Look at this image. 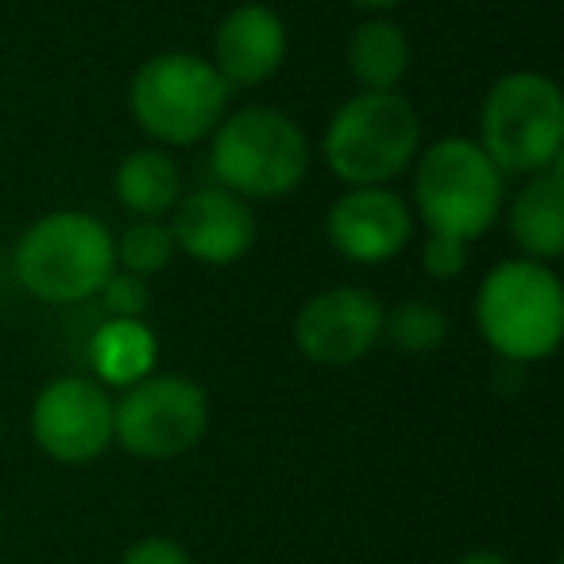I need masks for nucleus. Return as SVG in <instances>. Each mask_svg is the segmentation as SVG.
Masks as SVG:
<instances>
[{"mask_svg":"<svg viewBox=\"0 0 564 564\" xmlns=\"http://www.w3.org/2000/svg\"><path fill=\"white\" fill-rule=\"evenodd\" d=\"M117 271L112 232L86 209H55L24 228L12 248V274L32 299L47 306H74L97 299Z\"/></svg>","mask_w":564,"mask_h":564,"instance_id":"obj_1","label":"nucleus"},{"mask_svg":"<svg viewBox=\"0 0 564 564\" xmlns=\"http://www.w3.org/2000/svg\"><path fill=\"white\" fill-rule=\"evenodd\" d=\"M476 325L499 360H549L564 337V286L556 271L522 256L495 263L479 282Z\"/></svg>","mask_w":564,"mask_h":564,"instance_id":"obj_2","label":"nucleus"},{"mask_svg":"<svg viewBox=\"0 0 564 564\" xmlns=\"http://www.w3.org/2000/svg\"><path fill=\"white\" fill-rule=\"evenodd\" d=\"M209 166L217 186L243 202L286 197L306 182L310 140L294 117L271 105H251L213 128Z\"/></svg>","mask_w":564,"mask_h":564,"instance_id":"obj_3","label":"nucleus"},{"mask_svg":"<svg viewBox=\"0 0 564 564\" xmlns=\"http://www.w3.org/2000/svg\"><path fill=\"white\" fill-rule=\"evenodd\" d=\"M422 120L406 94H356L329 117L322 135L325 166L345 186H387L414 166Z\"/></svg>","mask_w":564,"mask_h":564,"instance_id":"obj_4","label":"nucleus"},{"mask_svg":"<svg viewBox=\"0 0 564 564\" xmlns=\"http://www.w3.org/2000/svg\"><path fill=\"white\" fill-rule=\"evenodd\" d=\"M414 209L430 236L479 240L502 213V171L468 135H445L414 159Z\"/></svg>","mask_w":564,"mask_h":564,"instance_id":"obj_5","label":"nucleus"},{"mask_svg":"<svg viewBox=\"0 0 564 564\" xmlns=\"http://www.w3.org/2000/svg\"><path fill=\"white\" fill-rule=\"evenodd\" d=\"M232 86L217 74L209 58L189 51H163L151 55L128 86V109L143 135L159 148H189L213 135L225 120Z\"/></svg>","mask_w":564,"mask_h":564,"instance_id":"obj_6","label":"nucleus"},{"mask_svg":"<svg viewBox=\"0 0 564 564\" xmlns=\"http://www.w3.org/2000/svg\"><path fill=\"white\" fill-rule=\"evenodd\" d=\"M479 148L507 174H541L561 163L564 97L549 74H502L479 109Z\"/></svg>","mask_w":564,"mask_h":564,"instance_id":"obj_7","label":"nucleus"},{"mask_svg":"<svg viewBox=\"0 0 564 564\" xmlns=\"http://www.w3.org/2000/svg\"><path fill=\"white\" fill-rule=\"evenodd\" d=\"M209 430V394L186 376L151 371L112 402V441L140 460H174Z\"/></svg>","mask_w":564,"mask_h":564,"instance_id":"obj_8","label":"nucleus"},{"mask_svg":"<svg viewBox=\"0 0 564 564\" xmlns=\"http://www.w3.org/2000/svg\"><path fill=\"white\" fill-rule=\"evenodd\" d=\"M383 340V302L368 286H329L294 314V345L317 368H352Z\"/></svg>","mask_w":564,"mask_h":564,"instance_id":"obj_9","label":"nucleus"},{"mask_svg":"<svg viewBox=\"0 0 564 564\" xmlns=\"http://www.w3.org/2000/svg\"><path fill=\"white\" fill-rule=\"evenodd\" d=\"M32 437L58 464L97 460L112 445V394L97 379H55L32 402Z\"/></svg>","mask_w":564,"mask_h":564,"instance_id":"obj_10","label":"nucleus"},{"mask_svg":"<svg viewBox=\"0 0 564 564\" xmlns=\"http://www.w3.org/2000/svg\"><path fill=\"white\" fill-rule=\"evenodd\" d=\"M325 236L348 263L376 267L406 251L414 217L391 186H348L325 213Z\"/></svg>","mask_w":564,"mask_h":564,"instance_id":"obj_11","label":"nucleus"},{"mask_svg":"<svg viewBox=\"0 0 564 564\" xmlns=\"http://www.w3.org/2000/svg\"><path fill=\"white\" fill-rule=\"evenodd\" d=\"M256 232L259 228L251 205L228 194L225 186H197L194 194H182L171 209L174 248L197 263H236L251 251Z\"/></svg>","mask_w":564,"mask_h":564,"instance_id":"obj_12","label":"nucleus"},{"mask_svg":"<svg viewBox=\"0 0 564 564\" xmlns=\"http://www.w3.org/2000/svg\"><path fill=\"white\" fill-rule=\"evenodd\" d=\"M286 43L291 40H286V24L279 12L271 4L248 0L220 20L209 63L228 86H263L286 63Z\"/></svg>","mask_w":564,"mask_h":564,"instance_id":"obj_13","label":"nucleus"},{"mask_svg":"<svg viewBox=\"0 0 564 564\" xmlns=\"http://www.w3.org/2000/svg\"><path fill=\"white\" fill-rule=\"evenodd\" d=\"M510 240L518 243L522 259L533 263H553L564 251V171L561 163L541 174H530L514 194L507 213Z\"/></svg>","mask_w":564,"mask_h":564,"instance_id":"obj_14","label":"nucleus"},{"mask_svg":"<svg viewBox=\"0 0 564 564\" xmlns=\"http://www.w3.org/2000/svg\"><path fill=\"white\" fill-rule=\"evenodd\" d=\"M410 66H414V47H410V35L394 20L371 17L364 24H356L352 40H348V74H352L364 94L399 89Z\"/></svg>","mask_w":564,"mask_h":564,"instance_id":"obj_15","label":"nucleus"},{"mask_svg":"<svg viewBox=\"0 0 564 564\" xmlns=\"http://www.w3.org/2000/svg\"><path fill=\"white\" fill-rule=\"evenodd\" d=\"M112 189L120 209H128L132 217L163 220L182 197V171L163 148H140L120 159Z\"/></svg>","mask_w":564,"mask_h":564,"instance_id":"obj_16","label":"nucleus"},{"mask_svg":"<svg viewBox=\"0 0 564 564\" xmlns=\"http://www.w3.org/2000/svg\"><path fill=\"white\" fill-rule=\"evenodd\" d=\"M159 360V340L143 322H124V317H109L89 340V364H94L101 387H135L155 371Z\"/></svg>","mask_w":564,"mask_h":564,"instance_id":"obj_17","label":"nucleus"},{"mask_svg":"<svg viewBox=\"0 0 564 564\" xmlns=\"http://www.w3.org/2000/svg\"><path fill=\"white\" fill-rule=\"evenodd\" d=\"M448 337V317L430 299H406L394 310H383V340L399 352L422 356L437 352Z\"/></svg>","mask_w":564,"mask_h":564,"instance_id":"obj_18","label":"nucleus"},{"mask_svg":"<svg viewBox=\"0 0 564 564\" xmlns=\"http://www.w3.org/2000/svg\"><path fill=\"white\" fill-rule=\"evenodd\" d=\"M112 251H117V267L128 274H140L151 279L163 267H171L174 259V236L166 220H151V217H135L132 225L120 236H112Z\"/></svg>","mask_w":564,"mask_h":564,"instance_id":"obj_19","label":"nucleus"},{"mask_svg":"<svg viewBox=\"0 0 564 564\" xmlns=\"http://www.w3.org/2000/svg\"><path fill=\"white\" fill-rule=\"evenodd\" d=\"M97 299H101L105 314H109V317H124V322H143V314H148V306H151L148 279L120 271V267L109 274V279H105V286L97 291Z\"/></svg>","mask_w":564,"mask_h":564,"instance_id":"obj_20","label":"nucleus"},{"mask_svg":"<svg viewBox=\"0 0 564 564\" xmlns=\"http://www.w3.org/2000/svg\"><path fill=\"white\" fill-rule=\"evenodd\" d=\"M422 267L430 279L437 282H456L468 267V243L453 240V236H430L422 243Z\"/></svg>","mask_w":564,"mask_h":564,"instance_id":"obj_21","label":"nucleus"},{"mask_svg":"<svg viewBox=\"0 0 564 564\" xmlns=\"http://www.w3.org/2000/svg\"><path fill=\"white\" fill-rule=\"evenodd\" d=\"M120 564H194V561H189V553L178 545V541L143 538V541H135V545L128 549Z\"/></svg>","mask_w":564,"mask_h":564,"instance_id":"obj_22","label":"nucleus"},{"mask_svg":"<svg viewBox=\"0 0 564 564\" xmlns=\"http://www.w3.org/2000/svg\"><path fill=\"white\" fill-rule=\"evenodd\" d=\"M352 9H360V12H371V17H383V12H391V9H399L402 0H348Z\"/></svg>","mask_w":564,"mask_h":564,"instance_id":"obj_23","label":"nucleus"},{"mask_svg":"<svg viewBox=\"0 0 564 564\" xmlns=\"http://www.w3.org/2000/svg\"><path fill=\"white\" fill-rule=\"evenodd\" d=\"M456 564H510L502 553H491V549H476V553H464Z\"/></svg>","mask_w":564,"mask_h":564,"instance_id":"obj_24","label":"nucleus"}]
</instances>
